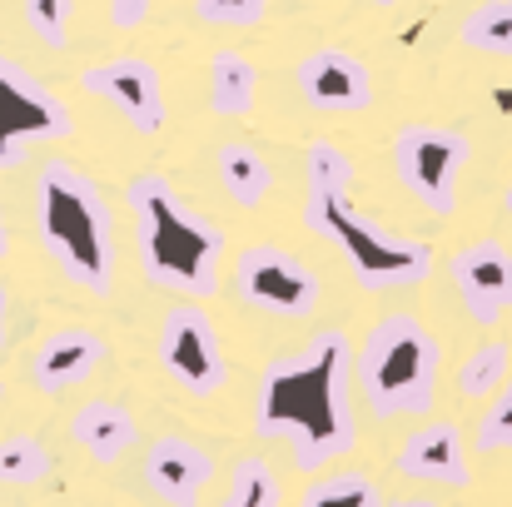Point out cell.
<instances>
[{
  "label": "cell",
  "mask_w": 512,
  "mask_h": 507,
  "mask_svg": "<svg viewBox=\"0 0 512 507\" xmlns=\"http://www.w3.org/2000/svg\"><path fill=\"white\" fill-rule=\"evenodd\" d=\"M353 398V338L343 329H319L304 348L264 368L254 393V433L289 443V458L304 473H324L358 443Z\"/></svg>",
  "instance_id": "1"
},
{
  "label": "cell",
  "mask_w": 512,
  "mask_h": 507,
  "mask_svg": "<svg viewBox=\"0 0 512 507\" xmlns=\"http://www.w3.org/2000/svg\"><path fill=\"white\" fill-rule=\"evenodd\" d=\"M353 179L358 169L334 140H314L309 160H304V224L329 239L348 259L353 279L373 294L388 289H418L433 274V244L423 239H403L373 219H363L353 209Z\"/></svg>",
  "instance_id": "2"
},
{
  "label": "cell",
  "mask_w": 512,
  "mask_h": 507,
  "mask_svg": "<svg viewBox=\"0 0 512 507\" xmlns=\"http://www.w3.org/2000/svg\"><path fill=\"white\" fill-rule=\"evenodd\" d=\"M125 204L140 229V264L145 279L179 299H209L219 289L224 264V229H214L199 209L179 199L165 174H135L125 184Z\"/></svg>",
  "instance_id": "3"
},
{
  "label": "cell",
  "mask_w": 512,
  "mask_h": 507,
  "mask_svg": "<svg viewBox=\"0 0 512 507\" xmlns=\"http://www.w3.org/2000/svg\"><path fill=\"white\" fill-rule=\"evenodd\" d=\"M35 229L50 264L85 294L105 299L115 289V209L90 174L50 160L35 179Z\"/></svg>",
  "instance_id": "4"
},
{
  "label": "cell",
  "mask_w": 512,
  "mask_h": 507,
  "mask_svg": "<svg viewBox=\"0 0 512 507\" xmlns=\"http://www.w3.org/2000/svg\"><path fill=\"white\" fill-rule=\"evenodd\" d=\"M443 343L413 314L378 319L353 348V393L373 418H418L438 403Z\"/></svg>",
  "instance_id": "5"
},
{
  "label": "cell",
  "mask_w": 512,
  "mask_h": 507,
  "mask_svg": "<svg viewBox=\"0 0 512 507\" xmlns=\"http://www.w3.org/2000/svg\"><path fill=\"white\" fill-rule=\"evenodd\" d=\"M473 160V140L453 125H438V120H413L393 135V174L398 184L438 219H448L458 209L453 189H458V174Z\"/></svg>",
  "instance_id": "6"
},
{
  "label": "cell",
  "mask_w": 512,
  "mask_h": 507,
  "mask_svg": "<svg viewBox=\"0 0 512 507\" xmlns=\"http://www.w3.org/2000/svg\"><path fill=\"white\" fill-rule=\"evenodd\" d=\"M70 135H75V120L65 100L50 85H40L25 65L0 55V169L25 165L30 145L70 140Z\"/></svg>",
  "instance_id": "7"
},
{
  "label": "cell",
  "mask_w": 512,
  "mask_h": 507,
  "mask_svg": "<svg viewBox=\"0 0 512 507\" xmlns=\"http://www.w3.org/2000/svg\"><path fill=\"white\" fill-rule=\"evenodd\" d=\"M234 289L249 309L279 319H309L319 309V274L279 244H244L234 254Z\"/></svg>",
  "instance_id": "8"
},
{
  "label": "cell",
  "mask_w": 512,
  "mask_h": 507,
  "mask_svg": "<svg viewBox=\"0 0 512 507\" xmlns=\"http://www.w3.org/2000/svg\"><path fill=\"white\" fill-rule=\"evenodd\" d=\"M160 368L194 398H209L229 383L219 329L199 304H174L165 314V324H160Z\"/></svg>",
  "instance_id": "9"
},
{
  "label": "cell",
  "mask_w": 512,
  "mask_h": 507,
  "mask_svg": "<svg viewBox=\"0 0 512 507\" xmlns=\"http://www.w3.org/2000/svg\"><path fill=\"white\" fill-rule=\"evenodd\" d=\"M80 90L115 105L120 120L145 140L165 130V85H160V70L145 55H115V60L90 65L80 75Z\"/></svg>",
  "instance_id": "10"
},
{
  "label": "cell",
  "mask_w": 512,
  "mask_h": 507,
  "mask_svg": "<svg viewBox=\"0 0 512 507\" xmlns=\"http://www.w3.org/2000/svg\"><path fill=\"white\" fill-rule=\"evenodd\" d=\"M453 289L463 299V314L478 329H493L512 309V249L498 239H473L448 259Z\"/></svg>",
  "instance_id": "11"
},
{
  "label": "cell",
  "mask_w": 512,
  "mask_h": 507,
  "mask_svg": "<svg viewBox=\"0 0 512 507\" xmlns=\"http://www.w3.org/2000/svg\"><path fill=\"white\" fill-rule=\"evenodd\" d=\"M294 85L304 95V105H314L319 115H363L373 110V70L348 55L339 45H324L314 55L299 60Z\"/></svg>",
  "instance_id": "12"
},
{
  "label": "cell",
  "mask_w": 512,
  "mask_h": 507,
  "mask_svg": "<svg viewBox=\"0 0 512 507\" xmlns=\"http://www.w3.org/2000/svg\"><path fill=\"white\" fill-rule=\"evenodd\" d=\"M393 468L403 478L418 483H438V488H468L473 483V463H468V438L458 433V423L433 418L423 428H413L393 458Z\"/></svg>",
  "instance_id": "13"
},
{
  "label": "cell",
  "mask_w": 512,
  "mask_h": 507,
  "mask_svg": "<svg viewBox=\"0 0 512 507\" xmlns=\"http://www.w3.org/2000/svg\"><path fill=\"white\" fill-rule=\"evenodd\" d=\"M209 478H214V458L179 433L155 438L145 453V488L170 507H199Z\"/></svg>",
  "instance_id": "14"
},
{
  "label": "cell",
  "mask_w": 512,
  "mask_h": 507,
  "mask_svg": "<svg viewBox=\"0 0 512 507\" xmlns=\"http://www.w3.org/2000/svg\"><path fill=\"white\" fill-rule=\"evenodd\" d=\"M105 358H110V343L95 334V329H55L35 348L30 378H35L40 393H65V388L85 383Z\"/></svg>",
  "instance_id": "15"
},
{
  "label": "cell",
  "mask_w": 512,
  "mask_h": 507,
  "mask_svg": "<svg viewBox=\"0 0 512 507\" xmlns=\"http://www.w3.org/2000/svg\"><path fill=\"white\" fill-rule=\"evenodd\" d=\"M70 438H75V448H85L95 463H120V458L135 448L140 428H135V413H130L125 403H115V398H90V403L75 408Z\"/></svg>",
  "instance_id": "16"
},
{
  "label": "cell",
  "mask_w": 512,
  "mask_h": 507,
  "mask_svg": "<svg viewBox=\"0 0 512 507\" xmlns=\"http://www.w3.org/2000/svg\"><path fill=\"white\" fill-rule=\"evenodd\" d=\"M254 100H259V70L249 65V55L214 50V60H209V110L219 120H244V115H254Z\"/></svg>",
  "instance_id": "17"
},
{
  "label": "cell",
  "mask_w": 512,
  "mask_h": 507,
  "mask_svg": "<svg viewBox=\"0 0 512 507\" xmlns=\"http://www.w3.org/2000/svg\"><path fill=\"white\" fill-rule=\"evenodd\" d=\"M214 165H219V184H224V194H229L239 209H254V204H264V199H269V189H274V169H269V160H264L254 145L229 140V145H219Z\"/></svg>",
  "instance_id": "18"
},
{
  "label": "cell",
  "mask_w": 512,
  "mask_h": 507,
  "mask_svg": "<svg viewBox=\"0 0 512 507\" xmlns=\"http://www.w3.org/2000/svg\"><path fill=\"white\" fill-rule=\"evenodd\" d=\"M458 45L473 55L512 60V0H478L458 20Z\"/></svg>",
  "instance_id": "19"
},
{
  "label": "cell",
  "mask_w": 512,
  "mask_h": 507,
  "mask_svg": "<svg viewBox=\"0 0 512 507\" xmlns=\"http://www.w3.org/2000/svg\"><path fill=\"white\" fill-rule=\"evenodd\" d=\"M224 507H284V488L279 473L264 458H239L229 468V488H224Z\"/></svg>",
  "instance_id": "20"
},
{
  "label": "cell",
  "mask_w": 512,
  "mask_h": 507,
  "mask_svg": "<svg viewBox=\"0 0 512 507\" xmlns=\"http://www.w3.org/2000/svg\"><path fill=\"white\" fill-rule=\"evenodd\" d=\"M508 343L503 338H488V343H478L468 358H463V368H458V393L463 398H493L498 388H503V378H508Z\"/></svg>",
  "instance_id": "21"
},
{
  "label": "cell",
  "mask_w": 512,
  "mask_h": 507,
  "mask_svg": "<svg viewBox=\"0 0 512 507\" xmlns=\"http://www.w3.org/2000/svg\"><path fill=\"white\" fill-rule=\"evenodd\" d=\"M45 473H50V453H45L40 438H30V433L0 438V483H5V488H30V483H40Z\"/></svg>",
  "instance_id": "22"
},
{
  "label": "cell",
  "mask_w": 512,
  "mask_h": 507,
  "mask_svg": "<svg viewBox=\"0 0 512 507\" xmlns=\"http://www.w3.org/2000/svg\"><path fill=\"white\" fill-rule=\"evenodd\" d=\"M299 507H383V498L368 473H334V478H319L299 498Z\"/></svg>",
  "instance_id": "23"
},
{
  "label": "cell",
  "mask_w": 512,
  "mask_h": 507,
  "mask_svg": "<svg viewBox=\"0 0 512 507\" xmlns=\"http://www.w3.org/2000/svg\"><path fill=\"white\" fill-rule=\"evenodd\" d=\"M20 15L30 25V35L50 50L70 45V20H75V0H20Z\"/></svg>",
  "instance_id": "24"
},
{
  "label": "cell",
  "mask_w": 512,
  "mask_h": 507,
  "mask_svg": "<svg viewBox=\"0 0 512 507\" xmlns=\"http://www.w3.org/2000/svg\"><path fill=\"white\" fill-rule=\"evenodd\" d=\"M473 448L478 453H512V378L493 393V403L483 408V418L473 428Z\"/></svg>",
  "instance_id": "25"
},
{
  "label": "cell",
  "mask_w": 512,
  "mask_h": 507,
  "mask_svg": "<svg viewBox=\"0 0 512 507\" xmlns=\"http://www.w3.org/2000/svg\"><path fill=\"white\" fill-rule=\"evenodd\" d=\"M194 15L204 25H229V30H249L269 15V0H194Z\"/></svg>",
  "instance_id": "26"
},
{
  "label": "cell",
  "mask_w": 512,
  "mask_h": 507,
  "mask_svg": "<svg viewBox=\"0 0 512 507\" xmlns=\"http://www.w3.org/2000/svg\"><path fill=\"white\" fill-rule=\"evenodd\" d=\"M155 0H110V25L115 30H140L150 20Z\"/></svg>",
  "instance_id": "27"
},
{
  "label": "cell",
  "mask_w": 512,
  "mask_h": 507,
  "mask_svg": "<svg viewBox=\"0 0 512 507\" xmlns=\"http://www.w3.org/2000/svg\"><path fill=\"white\" fill-rule=\"evenodd\" d=\"M5 338H10V289L0 284V348H5Z\"/></svg>",
  "instance_id": "28"
},
{
  "label": "cell",
  "mask_w": 512,
  "mask_h": 507,
  "mask_svg": "<svg viewBox=\"0 0 512 507\" xmlns=\"http://www.w3.org/2000/svg\"><path fill=\"white\" fill-rule=\"evenodd\" d=\"M388 507H443V503H433V498H398V503H388Z\"/></svg>",
  "instance_id": "29"
},
{
  "label": "cell",
  "mask_w": 512,
  "mask_h": 507,
  "mask_svg": "<svg viewBox=\"0 0 512 507\" xmlns=\"http://www.w3.org/2000/svg\"><path fill=\"white\" fill-rule=\"evenodd\" d=\"M5 249H10V229H5V204H0V259H5Z\"/></svg>",
  "instance_id": "30"
},
{
  "label": "cell",
  "mask_w": 512,
  "mask_h": 507,
  "mask_svg": "<svg viewBox=\"0 0 512 507\" xmlns=\"http://www.w3.org/2000/svg\"><path fill=\"white\" fill-rule=\"evenodd\" d=\"M503 209H508V214H512V184H508V189H503Z\"/></svg>",
  "instance_id": "31"
},
{
  "label": "cell",
  "mask_w": 512,
  "mask_h": 507,
  "mask_svg": "<svg viewBox=\"0 0 512 507\" xmlns=\"http://www.w3.org/2000/svg\"><path fill=\"white\" fill-rule=\"evenodd\" d=\"M373 5H398V0H373Z\"/></svg>",
  "instance_id": "32"
},
{
  "label": "cell",
  "mask_w": 512,
  "mask_h": 507,
  "mask_svg": "<svg viewBox=\"0 0 512 507\" xmlns=\"http://www.w3.org/2000/svg\"><path fill=\"white\" fill-rule=\"evenodd\" d=\"M0 403H5V388H0Z\"/></svg>",
  "instance_id": "33"
}]
</instances>
